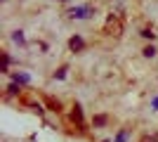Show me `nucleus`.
<instances>
[{"label": "nucleus", "instance_id": "f257e3e1", "mask_svg": "<svg viewBox=\"0 0 158 142\" xmlns=\"http://www.w3.org/2000/svg\"><path fill=\"white\" fill-rule=\"evenodd\" d=\"M104 33L113 36V38H120V33H123V19H120V14H109V17H106Z\"/></svg>", "mask_w": 158, "mask_h": 142}, {"label": "nucleus", "instance_id": "f03ea898", "mask_svg": "<svg viewBox=\"0 0 158 142\" xmlns=\"http://www.w3.org/2000/svg\"><path fill=\"white\" fill-rule=\"evenodd\" d=\"M94 14V10L92 7H71V10H69V17H71V19H87V17H92Z\"/></svg>", "mask_w": 158, "mask_h": 142}, {"label": "nucleus", "instance_id": "7ed1b4c3", "mask_svg": "<svg viewBox=\"0 0 158 142\" xmlns=\"http://www.w3.org/2000/svg\"><path fill=\"white\" fill-rule=\"evenodd\" d=\"M69 47H71L73 52H80V50H83V47H85V41H83V38H80V36H73L71 41H69Z\"/></svg>", "mask_w": 158, "mask_h": 142}, {"label": "nucleus", "instance_id": "20e7f679", "mask_svg": "<svg viewBox=\"0 0 158 142\" xmlns=\"http://www.w3.org/2000/svg\"><path fill=\"white\" fill-rule=\"evenodd\" d=\"M71 121H73V123H78V126H83V109H80V104H73Z\"/></svg>", "mask_w": 158, "mask_h": 142}, {"label": "nucleus", "instance_id": "39448f33", "mask_svg": "<svg viewBox=\"0 0 158 142\" xmlns=\"http://www.w3.org/2000/svg\"><path fill=\"white\" fill-rule=\"evenodd\" d=\"M31 81L26 74H14V83H19V85H26V83Z\"/></svg>", "mask_w": 158, "mask_h": 142}, {"label": "nucleus", "instance_id": "423d86ee", "mask_svg": "<svg viewBox=\"0 0 158 142\" xmlns=\"http://www.w3.org/2000/svg\"><path fill=\"white\" fill-rule=\"evenodd\" d=\"M47 107H50V109H52V111H59V109H61V104H59V102H57V100H52V97H47Z\"/></svg>", "mask_w": 158, "mask_h": 142}, {"label": "nucleus", "instance_id": "0eeeda50", "mask_svg": "<svg viewBox=\"0 0 158 142\" xmlns=\"http://www.w3.org/2000/svg\"><path fill=\"white\" fill-rule=\"evenodd\" d=\"M142 54H144L146 59H151L153 54H156V47H153V45H146V47H144V50H142Z\"/></svg>", "mask_w": 158, "mask_h": 142}, {"label": "nucleus", "instance_id": "6e6552de", "mask_svg": "<svg viewBox=\"0 0 158 142\" xmlns=\"http://www.w3.org/2000/svg\"><path fill=\"white\" fill-rule=\"evenodd\" d=\"M92 123H94V126H104V123H106V116H104V114L94 116V118H92Z\"/></svg>", "mask_w": 158, "mask_h": 142}, {"label": "nucleus", "instance_id": "1a4fd4ad", "mask_svg": "<svg viewBox=\"0 0 158 142\" xmlns=\"http://www.w3.org/2000/svg\"><path fill=\"white\" fill-rule=\"evenodd\" d=\"M12 41L21 45V43H24V33H21V31H14V33H12Z\"/></svg>", "mask_w": 158, "mask_h": 142}, {"label": "nucleus", "instance_id": "9d476101", "mask_svg": "<svg viewBox=\"0 0 158 142\" xmlns=\"http://www.w3.org/2000/svg\"><path fill=\"white\" fill-rule=\"evenodd\" d=\"M7 93H10V95H17V93H19V83H12V85H7Z\"/></svg>", "mask_w": 158, "mask_h": 142}, {"label": "nucleus", "instance_id": "9b49d317", "mask_svg": "<svg viewBox=\"0 0 158 142\" xmlns=\"http://www.w3.org/2000/svg\"><path fill=\"white\" fill-rule=\"evenodd\" d=\"M7 67H10V54L2 52V71H7Z\"/></svg>", "mask_w": 158, "mask_h": 142}, {"label": "nucleus", "instance_id": "f8f14e48", "mask_svg": "<svg viewBox=\"0 0 158 142\" xmlns=\"http://www.w3.org/2000/svg\"><path fill=\"white\" fill-rule=\"evenodd\" d=\"M127 140V130H120L118 135H116V142H125Z\"/></svg>", "mask_w": 158, "mask_h": 142}, {"label": "nucleus", "instance_id": "ddd939ff", "mask_svg": "<svg viewBox=\"0 0 158 142\" xmlns=\"http://www.w3.org/2000/svg\"><path fill=\"white\" fill-rule=\"evenodd\" d=\"M142 36H144V38H151V41L156 38V33H153L151 28H144V31H142Z\"/></svg>", "mask_w": 158, "mask_h": 142}, {"label": "nucleus", "instance_id": "4468645a", "mask_svg": "<svg viewBox=\"0 0 158 142\" xmlns=\"http://www.w3.org/2000/svg\"><path fill=\"white\" fill-rule=\"evenodd\" d=\"M142 142H158V135H146L142 137Z\"/></svg>", "mask_w": 158, "mask_h": 142}, {"label": "nucleus", "instance_id": "2eb2a0df", "mask_svg": "<svg viewBox=\"0 0 158 142\" xmlns=\"http://www.w3.org/2000/svg\"><path fill=\"white\" fill-rule=\"evenodd\" d=\"M64 76H66V67H61L59 71H57V74H54V78H64Z\"/></svg>", "mask_w": 158, "mask_h": 142}, {"label": "nucleus", "instance_id": "dca6fc26", "mask_svg": "<svg viewBox=\"0 0 158 142\" xmlns=\"http://www.w3.org/2000/svg\"><path fill=\"white\" fill-rule=\"evenodd\" d=\"M151 107H153V109H158V95H156V97L151 100Z\"/></svg>", "mask_w": 158, "mask_h": 142}, {"label": "nucleus", "instance_id": "f3484780", "mask_svg": "<svg viewBox=\"0 0 158 142\" xmlns=\"http://www.w3.org/2000/svg\"><path fill=\"white\" fill-rule=\"evenodd\" d=\"M61 2H66V0H61Z\"/></svg>", "mask_w": 158, "mask_h": 142}]
</instances>
